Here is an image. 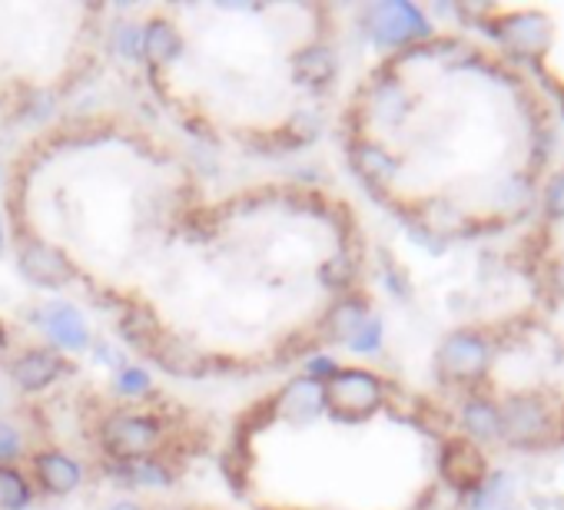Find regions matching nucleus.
<instances>
[{
  "mask_svg": "<svg viewBox=\"0 0 564 510\" xmlns=\"http://www.w3.org/2000/svg\"><path fill=\"white\" fill-rule=\"evenodd\" d=\"M117 391L120 394H146L149 391V375L143 368H120Z\"/></svg>",
  "mask_w": 564,
  "mask_h": 510,
  "instance_id": "obj_15",
  "label": "nucleus"
},
{
  "mask_svg": "<svg viewBox=\"0 0 564 510\" xmlns=\"http://www.w3.org/2000/svg\"><path fill=\"white\" fill-rule=\"evenodd\" d=\"M31 487L14 467H0V510H27Z\"/></svg>",
  "mask_w": 564,
  "mask_h": 510,
  "instance_id": "obj_13",
  "label": "nucleus"
},
{
  "mask_svg": "<svg viewBox=\"0 0 564 510\" xmlns=\"http://www.w3.org/2000/svg\"><path fill=\"white\" fill-rule=\"evenodd\" d=\"M455 14L508 53L564 113V4H468Z\"/></svg>",
  "mask_w": 564,
  "mask_h": 510,
  "instance_id": "obj_4",
  "label": "nucleus"
},
{
  "mask_svg": "<svg viewBox=\"0 0 564 510\" xmlns=\"http://www.w3.org/2000/svg\"><path fill=\"white\" fill-rule=\"evenodd\" d=\"M17 458H21V435L14 424L0 421V467H8Z\"/></svg>",
  "mask_w": 564,
  "mask_h": 510,
  "instance_id": "obj_14",
  "label": "nucleus"
},
{
  "mask_svg": "<svg viewBox=\"0 0 564 510\" xmlns=\"http://www.w3.org/2000/svg\"><path fill=\"white\" fill-rule=\"evenodd\" d=\"M159 421L146 414H117L104 424V448L117 461H133L156 448L159 441Z\"/></svg>",
  "mask_w": 564,
  "mask_h": 510,
  "instance_id": "obj_5",
  "label": "nucleus"
},
{
  "mask_svg": "<svg viewBox=\"0 0 564 510\" xmlns=\"http://www.w3.org/2000/svg\"><path fill=\"white\" fill-rule=\"evenodd\" d=\"M554 146L557 117L541 87L468 31L401 40L343 113L362 193L439 248L518 232L554 173Z\"/></svg>",
  "mask_w": 564,
  "mask_h": 510,
  "instance_id": "obj_1",
  "label": "nucleus"
},
{
  "mask_svg": "<svg viewBox=\"0 0 564 510\" xmlns=\"http://www.w3.org/2000/svg\"><path fill=\"white\" fill-rule=\"evenodd\" d=\"M305 372L322 378V404L292 428L319 441L315 497L299 510H471L478 503L492 477V451L442 394L333 359H312Z\"/></svg>",
  "mask_w": 564,
  "mask_h": 510,
  "instance_id": "obj_3",
  "label": "nucleus"
},
{
  "mask_svg": "<svg viewBox=\"0 0 564 510\" xmlns=\"http://www.w3.org/2000/svg\"><path fill=\"white\" fill-rule=\"evenodd\" d=\"M159 321L153 318V312H146V308H130L127 315H123V321H120V335L127 338V342L133 345V349H140V352H149L153 349V342L159 338Z\"/></svg>",
  "mask_w": 564,
  "mask_h": 510,
  "instance_id": "obj_12",
  "label": "nucleus"
},
{
  "mask_svg": "<svg viewBox=\"0 0 564 510\" xmlns=\"http://www.w3.org/2000/svg\"><path fill=\"white\" fill-rule=\"evenodd\" d=\"M110 510H140L136 503H130V500H120V503H113Z\"/></svg>",
  "mask_w": 564,
  "mask_h": 510,
  "instance_id": "obj_17",
  "label": "nucleus"
},
{
  "mask_svg": "<svg viewBox=\"0 0 564 510\" xmlns=\"http://www.w3.org/2000/svg\"><path fill=\"white\" fill-rule=\"evenodd\" d=\"M140 50H143V31L140 27H123L120 31V53L130 57V60H136Z\"/></svg>",
  "mask_w": 564,
  "mask_h": 510,
  "instance_id": "obj_16",
  "label": "nucleus"
},
{
  "mask_svg": "<svg viewBox=\"0 0 564 510\" xmlns=\"http://www.w3.org/2000/svg\"><path fill=\"white\" fill-rule=\"evenodd\" d=\"M0 345H4V321H0Z\"/></svg>",
  "mask_w": 564,
  "mask_h": 510,
  "instance_id": "obj_18",
  "label": "nucleus"
},
{
  "mask_svg": "<svg viewBox=\"0 0 564 510\" xmlns=\"http://www.w3.org/2000/svg\"><path fill=\"white\" fill-rule=\"evenodd\" d=\"M63 368H67V365H63V359H60L57 352L37 349V352L21 355V359L11 365V378H14L24 391H40V388H47L50 381H57Z\"/></svg>",
  "mask_w": 564,
  "mask_h": 510,
  "instance_id": "obj_9",
  "label": "nucleus"
},
{
  "mask_svg": "<svg viewBox=\"0 0 564 510\" xmlns=\"http://www.w3.org/2000/svg\"><path fill=\"white\" fill-rule=\"evenodd\" d=\"M50 338L60 345V349H87L91 345V328H87V318L80 315V308L67 305V302H50L44 308V321H40Z\"/></svg>",
  "mask_w": 564,
  "mask_h": 510,
  "instance_id": "obj_8",
  "label": "nucleus"
},
{
  "mask_svg": "<svg viewBox=\"0 0 564 510\" xmlns=\"http://www.w3.org/2000/svg\"><path fill=\"white\" fill-rule=\"evenodd\" d=\"M21 272L40 289H60L73 279V266L67 263V255L47 242H27L21 248Z\"/></svg>",
  "mask_w": 564,
  "mask_h": 510,
  "instance_id": "obj_6",
  "label": "nucleus"
},
{
  "mask_svg": "<svg viewBox=\"0 0 564 510\" xmlns=\"http://www.w3.org/2000/svg\"><path fill=\"white\" fill-rule=\"evenodd\" d=\"M34 471H37V481L53 490V494H70L80 481H84V471L80 464L60 451H47V454H37L34 461Z\"/></svg>",
  "mask_w": 564,
  "mask_h": 510,
  "instance_id": "obj_10",
  "label": "nucleus"
},
{
  "mask_svg": "<svg viewBox=\"0 0 564 510\" xmlns=\"http://www.w3.org/2000/svg\"><path fill=\"white\" fill-rule=\"evenodd\" d=\"M149 355L156 359L159 368H167L177 378H200L209 372V355H203L200 349H193L180 335H170V331H159Z\"/></svg>",
  "mask_w": 564,
  "mask_h": 510,
  "instance_id": "obj_7",
  "label": "nucleus"
},
{
  "mask_svg": "<svg viewBox=\"0 0 564 510\" xmlns=\"http://www.w3.org/2000/svg\"><path fill=\"white\" fill-rule=\"evenodd\" d=\"M143 53L153 60V63H170L183 53V37L173 24L167 21H153L146 31H143Z\"/></svg>",
  "mask_w": 564,
  "mask_h": 510,
  "instance_id": "obj_11",
  "label": "nucleus"
},
{
  "mask_svg": "<svg viewBox=\"0 0 564 510\" xmlns=\"http://www.w3.org/2000/svg\"><path fill=\"white\" fill-rule=\"evenodd\" d=\"M505 269L515 299L442 338L432 391L492 454H554L564 451V166L518 229Z\"/></svg>",
  "mask_w": 564,
  "mask_h": 510,
  "instance_id": "obj_2",
  "label": "nucleus"
},
{
  "mask_svg": "<svg viewBox=\"0 0 564 510\" xmlns=\"http://www.w3.org/2000/svg\"><path fill=\"white\" fill-rule=\"evenodd\" d=\"M0 242H4V222H0Z\"/></svg>",
  "mask_w": 564,
  "mask_h": 510,
  "instance_id": "obj_19",
  "label": "nucleus"
}]
</instances>
